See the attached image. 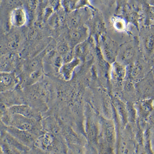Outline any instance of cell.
I'll use <instances>...</instances> for the list:
<instances>
[{
	"label": "cell",
	"instance_id": "13",
	"mask_svg": "<svg viewBox=\"0 0 154 154\" xmlns=\"http://www.w3.org/2000/svg\"><path fill=\"white\" fill-rule=\"evenodd\" d=\"M63 57L64 64L71 62L74 60L73 52L72 50H70Z\"/></svg>",
	"mask_w": 154,
	"mask_h": 154
},
{
	"label": "cell",
	"instance_id": "5",
	"mask_svg": "<svg viewBox=\"0 0 154 154\" xmlns=\"http://www.w3.org/2000/svg\"><path fill=\"white\" fill-rule=\"evenodd\" d=\"M144 49L148 54H152L154 52V31L147 32L143 39Z\"/></svg>",
	"mask_w": 154,
	"mask_h": 154
},
{
	"label": "cell",
	"instance_id": "11",
	"mask_svg": "<svg viewBox=\"0 0 154 154\" xmlns=\"http://www.w3.org/2000/svg\"><path fill=\"white\" fill-rule=\"evenodd\" d=\"M49 24L53 27H56L59 26L60 23V19L57 15H52L49 18Z\"/></svg>",
	"mask_w": 154,
	"mask_h": 154
},
{
	"label": "cell",
	"instance_id": "8",
	"mask_svg": "<svg viewBox=\"0 0 154 154\" xmlns=\"http://www.w3.org/2000/svg\"><path fill=\"white\" fill-rule=\"evenodd\" d=\"M13 113L23 116L25 117L30 118L33 116L32 111L28 107L26 106H17L11 109Z\"/></svg>",
	"mask_w": 154,
	"mask_h": 154
},
{
	"label": "cell",
	"instance_id": "16",
	"mask_svg": "<svg viewBox=\"0 0 154 154\" xmlns=\"http://www.w3.org/2000/svg\"><path fill=\"white\" fill-rule=\"evenodd\" d=\"M64 64V61L62 57L59 56L56 58L55 60L54 64L56 67H60V68Z\"/></svg>",
	"mask_w": 154,
	"mask_h": 154
},
{
	"label": "cell",
	"instance_id": "10",
	"mask_svg": "<svg viewBox=\"0 0 154 154\" xmlns=\"http://www.w3.org/2000/svg\"><path fill=\"white\" fill-rule=\"evenodd\" d=\"M70 50L69 47L65 43L61 44L57 48V51L58 53L63 56L68 53Z\"/></svg>",
	"mask_w": 154,
	"mask_h": 154
},
{
	"label": "cell",
	"instance_id": "2",
	"mask_svg": "<svg viewBox=\"0 0 154 154\" xmlns=\"http://www.w3.org/2000/svg\"><path fill=\"white\" fill-rule=\"evenodd\" d=\"M15 115L12 120L13 127L25 131L31 128L32 124L31 119L19 114H16Z\"/></svg>",
	"mask_w": 154,
	"mask_h": 154
},
{
	"label": "cell",
	"instance_id": "18",
	"mask_svg": "<svg viewBox=\"0 0 154 154\" xmlns=\"http://www.w3.org/2000/svg\"><path fill=\"white\" fill-rule=\"evenodd\" d=\"M38 4V1H30L28 3V5L29 9L31 11H34L35 9Z\"/></svg>",
	"mask_w": 154,
	"mask_h": 154
},
{
	"label": "cell",
	"instance_id": "3",
	"mask_svg": "<svg viewBox=\"0 0 154 154\" xmlns=\"http://www.w3.org/2000/svg\"><path fill=\"white\" fill-rule=\"evenodd\" d=\"M79 60L75 59L71 62L64 64L60 68V72L66 80L71 79L75 67L79 64Z\"/></svg>",
	"mask_w": 154,
	"mask_h": 154
},
{
	"label": "cell",
	"instance_id": "1",
	"mask_svg": "<svg viewBox=\"0 0 154 154\" xmlns=\"http://www.w3.org/2000/svg\"><path fill=\"white\" fill-rule=\"evenodd\" d=\"M10 20L13 26L18 27L23 26L27 21L26 12L23 8H16L11 13Z\"/></svg>",
	"mask_w": 154,
	"mask_h": 154
},
{
	"label": "cell",
	"instance_id": "9",
	"mask_svg": "<svg viewBox=\"0 0 154 154\" xmlns=\"http://www.w3.org/2000/svg\"><path fill=\"white\" fill-rule=\"evenodd\" d=\"M81 17L78 15L72 16L69 21V24L71 29H77L80 23Z\"/></svg>",
	"mask_w": 154,
	"mask_h": 154
},
{
	"label": "cell",
	"instance_id": "17",
	"mask_svg": "<svg viewBox=\"0 0 154 154\" xmlns=\"http://www.w3.org/2000/svg\"><path fill=\"white\" fill-rule=\"evenodd\" d=\"M38 60H33L29 64V68L30 69L34 70V71H35L34 70L37 69L36 68L38 67Z\"/></svg>",
	"mask_w": 154,
	"mask_h": 154
},
{
	"label": "cell",
	"instance_id": "19",
	"mask_svg": "<svg viewBox=\"0 0 154 154\" xmlns=\"http://www.w3.org/2000/svg\"><path fill=\"white\" fill-rule=\"evenodd\" d=\"M53 11V8H47L45 12V17H46V18L49 17H50L52 16Z\"/></svg>",
	"mask_w": 154,
	"mask_h": 154
},
{
	"label": "cell",
	"instance_id": "20",
	"mask_svg": "<svg viewBox=\"0 0 154 154\" xmlns=\"http://www.w3.org/2000/svg\"><path fill=\"white\" fill-rule=\"evenodd\" d=\"M59 1H53L52 2V6H53V7L55 9H56L58 8V5H59Z\"/></svg>",
	"mask_w": 154,
	"mask_h": 154
},
{
	"label": "cell",
	"instance_id": "6",
	"mask_svg": "<svg viewBox=\"0 0 154 154\" xmlns=\"http://www.w3.org/2000/svg\"><path fill=\"white\" fill-rule=\"evenodd\" d=\"M15 82L14 76L11 73L3 72L1 74V88H8L12 86Z\"/></svg>",
	"mask_w": 154,
	"mask_h": 154
},
{
	"label": "cell",
	"instance_id": "14",
	"mask_svg": "<svg viewBox=\"0 0 154 154\" xmlns=\"http://www.w3.org/2000/svg\"><path fill=\"white\" fill-rule=\"evenodd\" d=\"M9 49L13 50L17 49L19 46V42L17 39H14L9 41L7 44Z\"/></svg>",
	"mask_w": 154,
	"mask_h": 154
},
{
	"label": "cell",
	"instance_id": "7",
	"mask_svg": "<svg viewBox=\"0 0 154 154\" xmlns=\"http://www.w3.org/2000/svg\"><path fill=\"white\" fill-rule=\"evenodd\" d=\"M85 32L79 29H71L69 32L70 39L75 42H80L85 38Z\"/></svg>",
	"mask_w": 154,
	"mask_h": 154
},
{
	"label": "cell",
	"instance_id": "12",
	"mask_svg": "<svg viewBox=\"0 0 154 154\" xmlns=\"http://www.w3.org/2000/svg\"><path fill=\"white\" fill-rule=\"evenodd\" d=\"M115 28L120 31H123L125 28V23L124 20L122 19H118L116 20L114 23Z\"/></svg>",
	"mask_w": 154,
	"mask_h": 154
},
{
	"label": "cell",
	"instance_id": "15",
	"mask_svg": "<svg viewBox=\"0 0 154 154\" xmlns=\"http://www.w3.org/2000/svg\"><path fill=\"white\" fill-rule=\"evenodd\" d=\"M64 8L67 11H71L74 7V3L72 1H65L63 3Z\"/></svg>",
	"mask_w": 154,
	"mask_h": 154
},
{
	"label": "cell",
	"instance_id": "4",
	"mask_svg": "<svg viewBox=\"0 0 154 154\" xmlns=\"http://www.w3.org/2000/svg\"><path fill=\"white\" fill-rule=\"evenodd\" d=\"M135 54V48L133 45H128L121 50L119 58L124 62H129L134 57Z\"/></svg>",
	"mask_w": 154,
	"mask_h": 154
}]
</instances>
